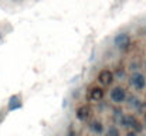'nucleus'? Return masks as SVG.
<instances>
[{
    "label": "nucleus",
    "instance_id": "f257e3e1",
    "mask_svg": "<svg viewBox=\"0 0 146 136\" xmlns=\"http://www.w3.org/2000/svg\"><path fill=\"white\" fill-rule=\"evenodd\" d=\"M109 98L113 103H123L128 98V94L123 87H113L109 92Z\"/></svg>",
    "mask_w": 146,
    "mask_h": 136
},
{
    "label": "nucleus",
    "instance_id": "f03ea898",
    "mask_svg": "<svg viewBox=\"0 0 146 136\" xmlns=\"http://www.w3.org/2000/svg\"><path fill=\"white\" fill-rule=\"evenodd\" d=\"M129 82L131 85L135 88L136 91H143L146 87V78L142 72H132L131 77H129Z\"/></svg>",
    "mask_w": 146,
    "mask_h": 136
},
{
    "label": "nucleus",
    "instance_id": "7ed1b4c3",
    "mask_svg": "<svg viewBox=\"0 0 146 136\" xmlns=\"http://www.w3.org/2000/svg\"><path fill=\"white\" fill-rule=\"evenodd\" d=\"M113 80H115V74H113L111 70H108V68L101 70L99 74H98V82H99L101 85H104V87L111 85V84L113 82Z\"/></svg>",
    "mask_w": 146,
    "mask_h": 136
},
{
    "label": "nucleus",
    "instance_id": "20e7f679",
    "mask_svg": "<svg viewBox=\"0 0 146 136\" xmlns=\"http://www.w3.org/2000/svg\"><path fill=\"white\" fill-rule=\"evenodd\" d=\"M113 43H115V45H116L121 51H126V50L131 47V37H129V34H126V33H121V34H118V36L115 37Z\"/></svg>",
    "mask_w": 146,
    "mask_h": 136
},
{
    "label": "nucleus",
    "instance_id": "39448f33",
    "mask_svg": "<svg viewBox=\"0 0 146 136\" xmlns=\"http://www.w3.org/2000/svg\"><path fill=\"white\" fill-rule=\"evenodd\" d=\"M91 115H92V109H91L88 105H81V106H78L77 111H75V116H77V119L81 121V122L90 121Z\"/></svg>",
    "mask_w": 146,
    "mask_h": 136
},
{
    "label": "nucleus",
    "instance_id": "423d86ee",
    "mask_svg": "<svg viewBox=\"0 0 146 136\" xmlns=\"http://www.w3.org/2000/svg\"><path fill=\"white\" fill-rule=\"evenodd\" d=\"M104 95H105V91L102 87H92V88H90L88 91V98L91 99V101H94V102H98V101H101L102 98H104Z\"/></svg>",
    "mask_w": 146,
    "mask_h": 136
},
{
    "label": "nucleus",
    "instance_id": "0eeeda50",
    "mask_svg": "<svg viewBox=\"0 0 146 136\" xmlns=\"http://www.w3.org/2000/svg\"><path fill=\"white\" fill-rule=\"evenodd\" d=\"M90 129L95 133V135H101V133H104V123L101 122V121H98V119H95V121H92L91 123H90Z\"/></svg>",
    "mask_w": 146,
    "mask_h": 136
},
{
    "label": "nucleus",
    "instance_id": "6e6552de",
    "mask_svg": "<svg viewBox=\"0 0 146 136\" xmlns=\"http://www.w3.org/2000/svg\"><path fill=\"white\" fill-rule=\"evenodd\" d=\"M20 98L16 95V96H11L10 98V102H9V109L10 111H14V109H17V108H20Z\"/></svg>",
    "mask_w": 146,
    "mask_h": 136
},
{
    "label": "nucleus",
    "instance_id": "1a4fd4ad",
    "mask_svg": "<svg viewBox=\"0 0 146 136\" xmlns=\"http://www.w3.org/2000/svg\"><path fill=\"white\" fill-rule=\"evenodd\" d=\"M119 135H121V132H119V129L116 126H111L106 131V136H119Z\"/></svg>",
    "mask_w": 146,
    "mask_h": 136
},
{
    "label": "nucleus",
    "instance_id": "9d476101",
    "mask_svg": "<svg viewBox=\"0 0 146 136\" xmlns=\"http://www.w3.org/2000/svg\"><path fill=\"white\" fill-rule=\"evenodd\" d=\"M126 136H136V133H135V132L132 131V132H129V133H128V135H126Z\"/></svg>",
    "mask_w": 146,
    "mask_h": 136
},
{
    "label": "nucleus",
    "instance_id": "9b49d317",
    "mask_svg": "<svg viewBox=\"0 0 146 136\" xmlns=\"http://www.w3.org/2000/svg\"><path fill=\"white\" fill-rule=\"evenodd\" d=\"M145 123H146V113H145Z\"/></svg>",
    "mask_w": 146,
    "mask_h": 136
},
{
    "label": "nucleus",
    "instance_id": "f8f14e48",
    "mask_svg": "<svg viewBox=\"0 0 146 136\" xmlns=\"http://www.w3.org/2000/svg\"><path fill=\"white\" fill-rule=\"evenodd\" d=\"M145 67H146V64H145Z\"/></svg>",
    "mask_w": 146,
    "mask_h": 136
}]
</instances>
